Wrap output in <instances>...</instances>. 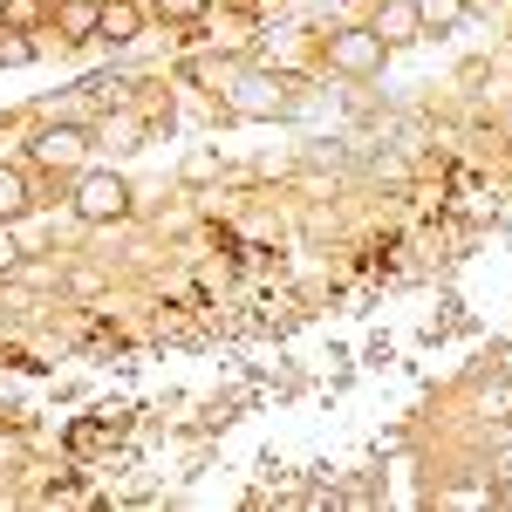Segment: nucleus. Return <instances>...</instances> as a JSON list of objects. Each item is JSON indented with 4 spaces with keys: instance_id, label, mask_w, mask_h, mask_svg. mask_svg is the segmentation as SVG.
Wrapping results in <instances>:
<instances>
[{
    "instance_id": "obj_14",
    "label": "nucleus",
    "mask_w": 512,
    "mask_h": 512,
    "mask_svg": "<svg viewBox=\"0 0 512 512\" xmlns=\"http://www.w3.org/2000/svg\"><path fill=\"white\" fill-rule=\"evenodd\" d=\"M7 267H21V246H14V239L0 233V274H7Z\"/></svg>"
},
{
    "instance_id": "obj_13",
    "label": "nucleus",
    "mask_w": 512,
    "mask_h": 512,
    "mask_svg": "<svg viewBox=\"0 0 512 512\" xmlns=\"http://www.w3.org/2000/svg\"><path fill=\"white\" fill-rule=\"evenodd\" d=\"M205 7H212V0H158V14H164V21H198Z\"/></svg>"
},
{
    "instance_id": "obj_6",
    "label": "nucleus",
    "mask_w": 512,
    "mask_h": 512,
    "mask_svg": "<svg viewBox=\"0 0 512 512\" xmlns=\"http://www.w3.org/2000/svg\"><path fill=\"white\" fill-rule=\"evenodd\" d=\"M137 35H144V7H137V0H103V14H96V41L130 48Z\"/></svg>"
},
{
    "instance_id": "obj_9",
    "label": "nucleus",
    "mask_w": 512,
    "mask_h": 512,
    "mask_svg": "<svg viewBox=\"0 0 512 512\" xmlns=\"http://www.w3.org/2000/svg\"><path fill=\"white\" fill-rule=\"evenodd\" d=\"M96 137H103L110 151H137V144H144V117H130V110H117V117L103 123Z\"/></svg>"
},
{
    "instance_id": "obj_7",
    "label": "nucleus",
    "mask_w": 512,
    "mask_h": 512,
    "mask_svg": "<svg viewBox=\"0 0 512 512\" xmlns=\"http://www.w3.org/2000/svg\"><path fill=\"white\" fill-rule=\"evenodd\" d=\"M96 14H103V0H62L48 14V28L69 41V48H82V41H96Z\"/></svg>"
},
{
    "instance_id": "obj_1",
    "label": "nucleus",
    "mask_w": 512,
    "mask_h": 512,
    "mask_svg": "<svg viewBox=\"0 0 512 512\" xmlns=\"http://www.w3.org/2000/svg\"><path fill=\"white\" fill-rule=\"evenodd\" d=\"M69 205H76L82 226H117L123 212H130V185H123L117 171H82Z\"/></svg>"
},
{
    "instance_id": "obj_2",
    "label": "nucleus",
    "mask_w": 512,
    "mask_h": 512,
    "mask_svg": "<svg viewBox=\"0 0 512 512\" xmlns=\"http://www.w3.org/2000/svg\"><path fill=\"white\" fill-rule=\"evenodd\" d=\"M226 110H233V117H287V110H294V82L239 76L233 89H226Z\"/></svg>"
},
{
    "instance_id": "obj_5",
    "label": "nucleus",
    "mask_w": 512,
    "mask_h": 512,
    "mask_svg": "<svg viewBox=\"0 0 512 512\" xmlns=\"http://www.w3.org/2000/svg\"><path fill=\"white\" fill-rule=\"evenodd\" d=\"M369 28H376V41H383V48H403V41L424 35V14H417V0H383Z\"/></svg>"
},
{
    "instance_id": "obj_3",
    "label": "nucleus",
    "mask_w": 512,
    "mask_h": 512,
    "mask_svg": "<svg viewBox=\"0 0 512 512\" xmlns=\"http://www.w3.org/2000/svg\"><path fill=\"white\" fill-rule=\"evenodd\" d=\"M383 41H376V28H342V35H328V69L335 76H376L383 69Z\"/></svg>"
},
{
    "instance_id": "obj_11",
    "label": "nucleus",
    "mask_w": 512,
    "mask_h": 512,
    "mask_svg": "<svg viewBox=\"0 0 512 512\" xmlns=\"http://www.w3.org/2000/svg\"><path fill=\"white\" fill-rule=\"evenodd\" d=\"M28 62H35L28 28H7V21H0V69H28Z\"/></svg>"
},
{
    "instance_id": "obj_10",
    "label": "nucleus",
    "mask_w": 512,
    "mask_h": 512,
    "mask_svg": "<svg viewBox=\"0 0 512 512\" xmlns=\"http://www.w3.org/2000/svg\"><path fill=\"white\" fill-rule=\"evenodd\" d=\"M48 14H55L48 0H0V21H7V28H28V35L48 28Z\"/></svg>"
},
{
    "instance_id": "obj_12",
    "label": "nucleus",
    "mask_w": 512,
    "mask_h": 512,
    "mask_svg": "<svg viewBox=\"0 0 512 512\" xmlns=\"http://www.w3.org/2000/svg\"><path fill=\"white\" fill-rule=\"evenodd\" d=\"M417 14H424V35H444V28H458L465 21V0H417Z\"/></svg>"
},
{
    "instance_id": "obj_8",
    "label": "nucleus",
    "mask_w": 512,
    "mask_h": 512,
    "mask_svg": "<svg viewBox=\"0 0 512 512\" xmlns=\"http://www.w3.org/2000/svg\"><path fill=\"white\" fill-rule=\"evenodd\" d=\"M28 205H35V198H28V171H21V164H0V226L21 219Z\"/></svg>"
},
{
    "instance_id": "obj_4",
    "label": "nucleus",
    "mask_w": 512,
    "mask_h": 512,
    "mask_svg": "<svg viewBox=\"0 0 512 512\" xmlns=\"http://www.w3.org/2000/svg\"><path fill=\"white\" fill-rule=\"evenodd\" d=\"M89 144H96V137H89L82 123H48V130L35 137V158L48 164V171H69V164H76Z\"/></svg>"
},
{
    "instance_id": "obj_15",
    "label": "nucleus",
    "mask_w": 512,
    "mask_h": 512,
    "mask_svg": "<svg viewBox=\"0 0 512 512\" xmlns=\"http://www.w3.org/2000/svg\"><path fill=\"white\" fill-rule=\"evenodd\" d=\"M492 7H506V0H465V14H492Z\"/></svg>"
}]
</instances>
